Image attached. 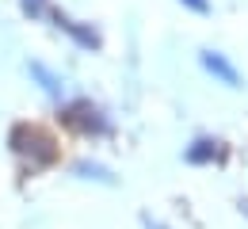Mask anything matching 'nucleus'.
I'll return each mask as SVG.
<instances>
[{
	"instance_id": "4",
	"label": "nucleus",
	"mask_w": 248,
	"mask_h": 229,
	"mask_svg": "<svg viewBox=\"0 0 248 229\" xmlns=\"http://www.w3.org/2000/svg\"><path fill=\"white\" fill-rule=\"evenodd\" d=\"M54 23H58L65 34H73V42H77V46H84V50H99V31H95V27H84V23L69 19L65 12H54Z\"/></svg>"
},
{
	"instance_id": "8",
	"label": "nucleus",
	"mask_w": 248,
	"mask_h": 229,
	"mask_svg": "<svg viewBox=\"0 0 248 229\" xmlns=\"http://www.w3.org/2000/svg\"><path fill=\"white\" fill-rule=\"evenodd\" d=\"M19 8H23V15H31V19L46 15V0H19Z\"/></svg>"
},
{
	"instance_id": "3",
	"label": "nucleus",
	"mask_w": 248,
	"mask_h": 229,
	"mask_svg": "<svg viewBox=\"0 0 248 229\" xmlns=\"http://www.w3.org/2000/svg\"><path fill=\"white\" fill-rule=\"evenodd\" d=\"M199 61H202V69H206L210 76H217L225 88H241V73L229 65V58H225V54H217V50H202V54H199Z\"/></svg>"
},
{
	"instance_id": "9",
	"label": "nucleus",
	"mask_w": 248,
	"mask_h": 229,
	"mask_svg": "<svg viewBox=\"0 0 248 229\" xmlns=\"http://www.w3.org/2000/svg\"><path fill=\"white\" fill-rule=\"evenodd\" d=\"M184 8H191V12H199V15H210V0H180Z\"/></svg>"
},
{
	"instance_id": "2",
	"label": "nucleus",
	"mask_w": 248,
	"mask_h": 229,
	"mask_svg": "<svg viewBox=\"0 0 248 229\" xmlns=\"http://www.w3.org/2000/svg\"><path fill=\"white\" fill-rule=\"evenodd\" d=\"M65 122L73 126V130H80V134H107L111 130V122H107V115L95 107L92 99H73L69 107H65Z\"/></svg>"
},
{
	"instance_id": "5",
	"label": "nucleus",
	"mask_w": 248,
	"mask_h": 229,
	"mask_svg": "<svg viewBox=\"0 0 248 229\" xmlns=\"http://www.w3.org/2000/svg\"><path fill=\"white\" fill-rule=\"evenodd\" d=\"M184 161L187 164H214V161H221V141H217V137H195V141L184 149Z\"/></svg>"
},
{
	"instance_id": "6",
	"label": "nucleus",
	"mask_w": 248,
	"mask_h": 229,
	"mask_svg": "<svg viewBox=\"0 0 248 229\" xmlns=\"http://www.w3.org/2000/svg\"><path fill=\"white\" fill-rule=\"evenodd\" d=\"M31 76L42 84V92H50L54 99H62V96H65V80H62V76H54L50 69L42 65V61H31Z\"/></svg>"
},
{
	"instance_id": "7",
	"label": "nucleus",
	"mask_w": 248,
	"mask_h": 229,
	"mask_svg": "<svg viewBox=\"0 0 248 229\" xmlns=\"http://www.w3.org/2000/svg\"><path fill=\"white\" fill-rule=\"evenodd\" d=\"M73 176L95 180V183H115V172H111L107 164H95V161H77V164H73Z\"/></svg>"
},
{
	"instance_id": "1",
	"label": "nucleus",
	"mask_w": 248,
	"mask_h": 229,
	"mask_svg": "<svg viewBox=\"0 0 248 229\" xmlns=\"http://www.w3.org/2000/svg\"><path fill=\"white\" fill-rule=\"evenodd\" d=\"M8 145H12V153H19L23 161H31V168H46V164L58 161V145H54V137H50L46 130H38V126H31V122L12 126Z\"/></svg>"
}]
</instances>
